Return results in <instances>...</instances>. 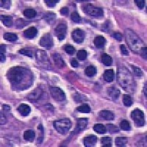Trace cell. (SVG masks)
Returning <instances> with one entry per match:
<instances>
[{"label": "cell", "instance_id": "obj_1", "mask_svg": "<svg viewBox=\"0 0 147 147\" xmlns=\"http://www.w3.org/2000/svg\"><path fill=\"white\" fill-rule=\"evenodd\" d=\"M7 77L11 85L18 89L27 88L33 81L32 73L24 67H13L7 72Z\"/></svg>", "mask_w": 147, "mask_h": 147}, {"label": "cell", "instance_id": "obj_2", "mask_svg": "<svg viewBox=\"0 0 147 147\" xmlns=\"http://www.w3.org/2000/svg\"><path fill=\"white\" fill-rule=\"evenodd\" d=\"M117 81L126 91L132 93L136 88V83L134 82L132 74L125 67H120L118 69Z\"/></svg>", "mask_w": 147, "mask_h": 147}, {"label": "cell", "instance_id": "obj_3", "mask_svg": "<svg viewBox=\"0 0 147 147\" xmlns=\"http://www.w3.org/2000/svg\"><path fill=\"white\" fill-rule=\"evenodd\" d=\"M124 35H125L126 41H127L129 47L134 52L140 55L142 49L144 47H146L143 40L134 32V31H132V30H129V29L125 30Z\"/></svg>", "mask_w": 147, "mask_h": 147}, {"label": "cell", "instance_id": "obj_4", "mask_svg": "<svg viewBox=\"0 0 147 147\" xmlns=\"http://www.w3.org/2000/svg\"><path fill=\"white\" fill-rule=\"evenodd\" d=\"M55 129L60 134H66L71 127V122L69 119H63L53 122Z\"/></svg>", "mask_w": 147, "mask_h": 147}, {"label": "cell", "instance_id": "obj_5", "mask_svg": "<svg viewBox=\"0 0 147 147\" xmlns=\"http://www.w3.org/2000/svg\"><path fill=\"white\" fill-rule=\"evenodd\" d=\"M131 117L138 127H141L145 124V115L144 112L140 109H135L131 113Z\"/></svg>", "mask_w": 147, "mask_h": 147}, {"label": "cell", "instance_id": "obj_6", "mask_svg": "<svg viewBox=\"0 0 147 147\" xmlns=\"http://www.w3.org/2000/svg\"><path fill=\"white\" fill-rule=\"evenodd\" d=\"M83 11L87 15L93 17H102L104 16V10L101 7H95L94 5L88 4L83 7Z\"/></svg>", "mask_w": 147, "mask_h": 147}, {"label": "cell", "instance_id": "obj_7", "mask_svg": "<svg viewBox=\"0 0 147 147\" xmlns=\"http://www.w3.org/2000/svg\"><path fill=\"white\" fill-rule=\"evenodd\" d=\"M53 99L57 102H63L65 99V94L63 90L58 87H51L49 88Z\"/></svg>", "mask_w": 147, "mask_h": 147}, {"label": "cell", "instance_id": "obj_8", "mask_svg": "<svg viewBox=\"0 0 147 147\" xmlns=\"http://www.w3.org/2000/svg\"><path fill=\"white\" fill-rule=\"evenodd\" d=\"M53 38L49 33H47L40 38V45L46 48H50L53 46Z\"/></svg>", "mask_w": 147, "mask_h": 147}, {"label": "cell", "instance_id": "obj_9", "mask_svg": "<svg viewBox=\"0 0 147 147\" xmlns=\"http://www.w3.org/2000/svg\"><path fill=\"white\" fill-rule=\"evenodd\" d=\"M66 30L67 27L65 24H60L55 28V35L57 37L59 40H63L65 38V34H66Z\"/></svg>", "mask_w": 147, "mask_h": 147}, {"label": "cell", "instance_id": "obj_10", "mask_svg": "<svg viewBox=\"0 0 147 147\" xmlns=\"http://www.w3.org/2000/svg\"><path fill=\"white\" fill-rule=\"evenodd\" d=\"M71 37L74 41L77 44H81L85 38V33L80 29H76L72 32Z\"/></svg>", "mask_w": 147, "mask_h": 147}, {"label": "cell", "instance_id": "obj_11", "mask_svg": "<svg viewBox=\"0 0 147 147\" xmlns=\"http://www.w3.org/2000/svg\"><path fill=\"white\" fill-rule=\"evenodd\" d=\"M88 122V119H85V118H81V119H77L74 132H77V133H79V132L83 131L87 127Z\"/></svg>", "mask_w": 147, "mask_h": 147}, {"label": "cell", "instance_id": "obj_12", "mask_svg": "<svg viewBox=\"0 0 147 147\" xmlns=\"http://www.w3.org/2000/svg\"><path fill=\"white\" fill-rule=\"evenodd\" d=\"M98 138L96 136L94 135H90V136H87L84 138V146L86 147H92L94 146L95 144H96Z\"/></svg>", "mask_w": 147, "mask_h": 147}, {"label": "cell", "instance_id": "obj_13", "mask_svg": "<svg viewBox=\"0 0 147 147\" xmlns=\"http://www.w3.org/2000/svg\"><path fill=\"white\" fill-rule=\"evenodd\" d=\"M107 94H108L109 96L113 100H116L119 99V96L121 94L120 90L114 87H110L107 88Z\"/></svg>", "mask_w": 147, "mask_h": 147}, {"label": "cell", "instance_id": "obj_14", "mask_svg": "<svg viewBox=\"0 0 147 147\" xmlns=\"http://www.w3.org/2000/svg\"><path fill=\"white\" fill-rule=\"evenodd\" d=\"M37 29L35 27H30V28H28L27 30H24V35L25 38L28 39H32L34 38L37 35Z\"/></svg>", "mask_w": 147, "mask_h": 147}, {"label": "cell", "instance_id": "obj_15", "mask_svg": "<svg viewBox=\"0 0 147 147\" xmlns=\"http://www.w3.org/2000/svg\"><path fill=\"white\" fill-rule=\"evenodd\" d=\"M18 112L24 116H27L30 113L31 111V108L28 105H25V104H22L21 105H19L17 108Z\"/></svg>", "mask_w": 147, "mask_h": 147}, {"label": "cell", "instance_id": "obj_16", "mask_svg": "<svg viewBox=\"0 0 147 147\" xmlns=\"http://www.w3.org/2000/svg\"><path fill=\"white\" fill-rule=\"evenodd\" d=\"M99 116L107 121H113L115 118L114 114L110 110H102L99 112Z\"/></svg>", "mask_w": 147, "mask_h": 147}, {"label": "cell", "instance_id": "obj_17", "mask_svg": "<svg viewBox=\"0 0 147 147\" xmlns=\"http://www.w3.org/2000/svg\"><path fill=\"white\" fill-rule=\"evenodd\" d=\"M94 43L95 44L96 47L99 49H102L105 47L106 43L105 38H104L103 36H101V35H99V36L96 37L95 39L94 40Z\"/></svg>", "mask_w": 147, "mask_h": 147}, {"label": "cell", "instance_id": "obj_18", "mask_svg": "<svg viewBox=\"0 0 147 147\" xmlns=\"http://www.w3.org/2000/svg\"><path fill=\"white\" fill-rule=\"evenodd\" d=\"M53 59L55 60V65H57L59 69H62L65 66V63H64V60H63V58L61 57L59 54L56 53V54H54L53 55Z\"/></svg>", "mask_w": 147, "mask_h": 147}, {"label": "cell", "instance_id": "obj_19", "mask_svg": "<svg viewBox=\"0 0 147 147\" xmlns=\"http://www.w3.org/2000/svg\"><path fill=\"white\" fill-rule=\"evenodd\" d=\"M104 79L107 82H111L114 80V71L113 69L105 70L104 74Z\"/></svg>", "mask_w": 147, "mask_h": 147}, {"label": "cell", "instance_id": "obj_20", "mask_svg": "<svg viewBox=\"0 0 147 147\" xmlns=\"http://www.w3.org/2000/svg\"><path fill=\"white\" fill-rule=\"evenodd\" d=\"M1 20L2 24L7 27H11L13 24V20L11 16H1Z\"/></svg>", "mask_w": 147, "mask_h": 147}, {"label": "cell", "instance_id": "obj_21", "mask_svg": "<svg viewBox=\"0 0 147 147\" xmlns=\"http://www.w3.org/2000/svg\"><path fill=\"white\" fill-rule=\"evenodd\" d=\"M35 134L33 130H27L24 133V138L29 142H32L35 138Z\"/></svg>", "mask_w": 147, "mask_h": 147}, {"label": "cell", "instance_id": "obj_22", "mask_svg": "<svg viewBox=\"0 0 147 147\" xmlns=\"http://www.w3.org/2000/svg\"><path fill=\"white\" fill-rule=\"evenodd\" d=\"M57 18L56 14L53 13H47L44 15V18L45 19L46 22L49 24H53L55 22V19Z\"/></svg>", "mask_w": 147, "mask_h": 147}, {"label": "cell", "instance_id": "obj_23", "mask_svg": "<svg viewBox=\"0 0 147 147\" xmlns=\"http://www.w3.org/2000/svg\"><path fill=\"white\" fill-rule=\"evenodd\" d=\"M42 90H40L39 88H36L34 91H32L31 94L29 95L28 98L30 100H37L40 98V96H41Z\"/></svg>", "mask_w": 147, "mask_h": 147}, {"label": "cell", "instance_id": "obj_24", "mask_svg": "<svg viewBox=\"0 0 147 147\" xmlns=\"http://www.w3.org/2000/svg\"><path fill=\"white\" fill-rule=\"evenodd\" d=\"M94 130L99 134H105L107 132V129L103 124H96L94 126Z\"/></svg>", "mask_w": 147, "mask_h": 147}, {"label": "cell", "instance_id": "obj_25", "mask_svg": "<svg viewBox=\"0 0 147 147\" xmlns=\"http://www.w3.org/2000/svg\"><path fill=\"white\" fill-rule=\"evenodd\" d=\"M96 69L95 67L93 66V65H89V66H88L85 70V74L88 76V77H94L96 74Z\"/></svg>", "mask_w": 147, "mask_h": 147}, {"label": "cell", "instance_id": "obj_26", "mask_svg": "<svg viewBox=\"0 0 147 147\" xmlns=\"http://www.w3.org/2000/svg\"><path fill=\"white\" fill-rule=\"evenodd\" d=\"M23 13H24V16H26L27 18H34V17L36 16L37 12L35 11L34 9L28 8V9H26V10L24 11Z\"/></svg>", "mask_w": 147, "mask_h": 147}, {"label": "cell", "instance_id": "obj_27", "mask_svg": "<svg viewBox=\"0 0 147 147\" xmlns=\"http://www.w3.org/2000/svg\"><path fill=\"white\" fill-rule=\"evenodd\" d=\"M102 61L104 64L107 66H109L112 64L113 59L110 55L107 54H103L102 56Z\"/></svg>", "mask_w": 147, "mask_h": 147}, {"label": "cell", "instance_id": "obj_28", "mask_svg": "<svg viewBox=\"0 0 147 147\" xmlns=\"http://www.w3.org/2000/svg\"><path fill=\"white\" fill-rule=\"evenodd\" d=\"M115 143L117 146H125L127 144V138L125 137H118L115 138Z\"/></svg>", "mask_w": 147, "mask_h": 147}, {"label": "cell", "instance_id": "obj_29", "mask_svg": "<svg viewBox=\"0 0 147 147\" xmlns=\"http://www.w3.org/2000/svg\"><path fill=\"white\" fill-rule=\"evenodd\" d=\"M4 38L8 41H16L18 40V36L15 33H10V32H7L4 35Z\"/></svg>", "mask_w": 147, "mask_h": 147}, {"label": "cell", "instance_id": "obj_30", "mask_svg": "<svg viewBox=\"0 0 147 147\" xmlns=\"http://www.w3.org/2000/svg\"><path fill=\"white\" fill-rule=\"evenodd\" d=\"M101 143L103 147L112 146V138L110 137H104L101 140Z\"/></svg>", "mask_w": 147, "mask_h": 147}, {"label": "cell", "instance_id": "obj_31", "mask_svg": "<svg viewBox=\"0 0 147 147\" xmlns=\"http://www.w3.org/2000/svg\"><path fill=\"white\" fill-rule=\"evenodd\" d=\"M106 129L110 133H118L119 132V127L112 124H108L106 125Z\"/></svg>", "mask_w": 147, "mask_h": 147}, {"label": "cell", "instance_id": "obj_32", "mask_svg": "<svg viewBox=\"0 0 147 147\" xmlns=\"http://www.w3.org/2000/svg\"><path fill=\"white\" fill-rule=\"evenodd\" d=\"M123 103H124V106H126V107H130L132 105V97L129 95L124 94V96H123Z\"/></svg>", "mask_w": 147, "mask_h": 147}, {"label": "cell", "instance_id": "obj_33", "mask_svg": "<svg viewBox=\"0 0 147 147\" xmlns=\"http://www.w3.org/2000/svg\"><path fill=\"white\" fill-rule=\"evenodd\" d=\"M119 125H120L121 129L124 131H129L131 129L130 124L129 123V121L127 120L121 121V122Z\"/></svg>", "mask_w": 147, "mask_h": 147}, {"label": "cell", "instance_id": "obj_34", "mask_svg": "<svg viewBox=\"0 0 147 147\" xmlns=\"http://www.w3.org/2000/svg\"><path fill=\"white\" fill-rule=\"evenodd\" d=\"M77 111L82 113H90V107H89L88 105H86V104H85V105H82L78 107L77 108Z\"/></svg>", "mask_w": 147, "mask_h": 147}, {"label": "cell", "instance_id": "obj_35", "mask_svg": "<svg viewBox=\"0 0 147 147\" xmlns=\"http://www.w3.org/2000/svg\"><path fill=\"white\" fill-rule=\"evenodd\" d=\"M77 57L80 60H85L87 58V52L84 49L79 50L77 54Z\"/></svg>", "mask_w": 147, "mask_h": 147}, {"label": "cell", "instance_id": "obj_36", "mask_svg": "<svg viewBox=\"0 0 147 147\" xmlns=\"http://www.w3.org/2000/svg\"><path fill=\"white\" fill-rule=\"evenodd\" d=\"M71 20L73 21L74 22H75V23H80V22H81V17L80 16V15L77 13V12H74V13H72L71 15Z\"/></svg>", "mask_w": 147, "mask_h": 147}, {"label": "cell", "instance_id": "obj_37", "mask_svg": "<svg viewBox=\"0 0 147 147\" xmlns=\"http://www.w3.org/2000/svg\"><path fill=\"white\" fill-rule=\"evenodd\" d=\"M131 67H132V72H133V74H135V75L138 76V77H141V76L143 75L142 71L140 70L139 68L135 66V65H131Z\"/></svg>", "mask_w": 147, "mask_h": 147}, {"label": "cell", "instance_id": "obj_38", "mask_svg": "<svg viewBox=\"0 0 147 147\" xmlns=\"http://www.w3.org/2000/svg\"><path fill=\"white\" fill-rule=\"evenodd\" d=\"M19 53L22 54V55H27L28 57H32V52L28 49H22L19 50Z\"/></svg>", "mask_w": 147, "mask_h": 147}, {"label": "cell", "instance_id": "obj_39", "mask_svg": "<svg viewBox=\"0 0 147 147\" xmlns=\"http://www.w3.org/2000/svg\"><path fill=\"white\" fill-rule=\"evenodd\" d=\"M44 2H45L46 5H47L48 7H55V5L58 3L59 1L58 0H45Z\"/></svg>", "mask_w": 147, "mask_h": 147}, {"label": "cell", "instance_id": "obj_40", "mask_svg": "<svg viewBox=\"0 0 147 147\" xmlns=\"http://www.w3.org/2000/svg\"><path fill=\"white\" fill-rule=\"evenodd\" d=\"M65 51L66 53L69 54V55H74L75 52V49L72 46L68 45L65 47Z\"/></svg>", "mask_w": 147, "mask_h": 147}, {"label": "cell", "instance_id": "obj_41", "mask_svg": "<svg viewBox=\"0 0 147 147\" xmlns=\"http://www.w3.org/2000/svg\"><path fill=\"white\" fill-rule=\"evenodd\" d=\"M135 3L140 9L144 8L146 5V2L144 0H135Z\"/></svg>", "mask_w": 147, "mask_h": 147}, {"label": "cell", "instance_id": "obj_42", "mask_svg": "<svg viewBox=\"0 0 147 147\" xmlns=\"http://www.w3.org/2000/svg\"><path fill=\"white\" fill-rule=\"evenodd\" d=\"M10 6V1H1V7L5 9H9Z\"/></svg>", "mask_w": 147, "mask_h": 147}, {"label": "cell", "instance_id": "obj_43", "mask_svg": "<svg viewBox=\"0 0 147 147\" xmlns=\"http://www.w3.org/2000/svg\"><path fill=\"white\" fill-rule=\"evenodd\" d=\"M112 37L114 38L115 40H117L118 41H121L122 40V35L119 32H113L112 34Z\"/></svg>", "mask_w": 147, "mask_h": 147}, {"label": "cell", "instance_id": "obj_44", "mask_svg": "<svg viewBox=\"0 0 147 147\" xmlns=\"http://www.w3.org/2000/svg\"><path fill=\"white\" fill-rule=\"evenodd\" d=\"M120 49H121V52L123 55H129L128 50H127V47H125V45H124V44H121V45L120 46Z\"/></svg>", "mask_w": 147, "mask_h": 147}, {"label": "cell", "instance_id": "obj_45", "mask_svg": "<svg viewBox=\"0 0 147 147\" xmlns=\"http://www.w3.org/2000/svg\"><path fill=\"white\" fill-rule=\"evenodd\" d=\"M69 8L68 7H63L61 10H60V13H61V14L63 16H67L68 14H69Z\"/></svg>", "mask_w": 147, "mask_h": 147}, {"label": "cell", "instance_id": "obj_46", "mask_svg": "<svg viewBox=\"0 0 147 147\" xmlns=\"http://www.w3.org/2000/svg\"><path fill=\"white\" fill-rule=\"evenodd\" d=\"M140 55L143 56V57H144L145 59H146V47H144L142 49V51L140 52Z\"/></svg>", "mask_w": 147, "mask_h": 147}, {"label": "cell", "instance_id": "obj_47", "mask_svg": "<svg viewBox=\"0 0 147 147\" xmlns=\"http://www.w3.org/2000/svg\"><path fill=\"white\" fill-rule=\"evenodd\" d=\"M24 21L23 19H22V18L21 19H18L17 20V23H19V24H17V27H18V28H23L24 26L23 24H22V23H24Z\"/></svg>", "mask_w": 147, "mask_h": 147}, {"label": "cell", "instance_id": "obj_48", "mask_svg": "<svg viewBox=\"0 0 147 147\" xmlns=\"http://www.w3.org/2000/svg\"><path fill=\"white\" fill-rule=\"evenodd\" d=\"M71 66L74 67V68H77V67L78 66V62H77L76 60L73 59V60H71Z\"/></svg>", "mask_w": 147, "mask_h": 147}, {"label": "cell", "instance_id": "obj_49", "mask_svg": "<svg viewBox=\"0 0 147 147\" xmlns=\"http://www.w3.org/2000/svg\"><path fill=\"white\" fill-rule=\"evenodd\" d=\"M6 123V119H5V115L3 114H1V124H4Z\"/></svg>", "mask_w": 147, "mask_h": 147}, {"label": "cell", "instance_id": "obj_50", "mask_svg": "<svg viewBox=\"0 0 147 147\" xmlns=\"http://www.w3.org/2000/svg\"><path fill=\"white\" fill-rule=\"evenodd\" d=\"M0 60H1V63H4L5 61V55L4 53L0 54Z\"/></svg>", "mask_w": 147, "mask_h": 147}, {"label": "cell", "instance_id": "obj_51", "mask_svg": "<svg viewBox=\"0 0 147 147\" xmlns=\"http://www.w3.org/2000/svg\"><path fill=\"white\" fill-rule=\"evenodd\" d=\"M0 48H1V53L5 54V50H6V48H5V45H4V44H1V47H0Z\"/></svg>", "mask_w": 147, "mask_h": 147}, {"label": "cell", "instance_id": "obj_52", "mask_svg": "<svg viewBox=\"0 0 147 147\" xmlns=\"http://www.w3.org/2000/svg\"><path fill=\"white\" fill-rule=\"evenodd\" d=\"M2 108L5 110H10V107L8 105H2Z\"/></svg>", "mask_w": 147, "mask_h": 147}, {"label": "cell", "instance_id": "obj_53", "mask_svg": "<svg viewBox=\"0 0 147 147\" xmlns=\"http://www.w3.org/2000/svg\"><path fill=\"white\" fill-rule=\"evenodd\" d=\"M145 96H146V85H145Z\"/></svg>", "mask_w": 147, "mask_h": 147}]
</instances>
